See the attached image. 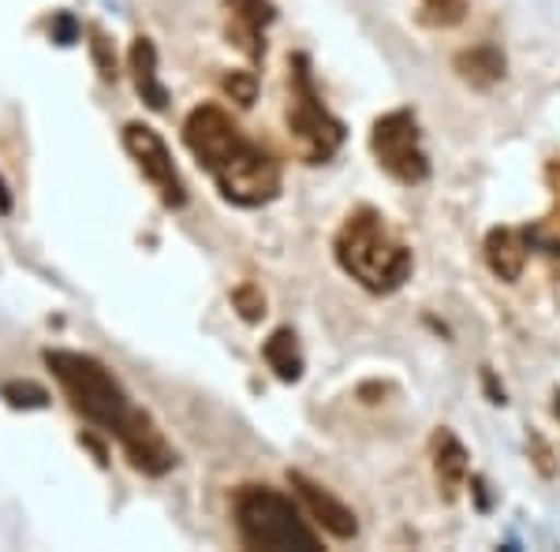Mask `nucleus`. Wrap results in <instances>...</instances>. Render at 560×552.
I'll return each mask as SVG.
<instances>
[{"label":"nucleus","instance_id":"obj_1","mask_svg":"<svg viewBox=\"0 0 560 552\" xmlns=\"http://www.w3.org/2000/svg\"><path fill=\"white\" fill-rule=\"evenodd\" d=\"M332 255L355 284H363L374 295L396 292L411 277V250L396 239L385 216L374 210H355L340 224Z\"/></svg>","mask_w":560,"mask_h":552},{"label":"nucleus","instance_id":"obj_2","mask_svg":"<svg viewBox=\"0 0 560 552\" xmlns=\"http://www.w3.org/2000/svg\"><path fill=\"white\" fill-rule=\"evenodd\" d=\"M45 366L52 369V377L65 388L71 407L90 425L113 433L116 441L139 419V407L128 400V392H124L120 381L113 377V369L102 359L83 355V351H45Z\"/></svg>","mask_w":560,"mask_h":552},{"label":"nucleus","instance_id":"obj_3","mask_svg":"<svg viewBox=\"0 0 560 552\" xmlns=\"http://www.w3.org/2000/svg\"><path fill=\"white\" fill-rule=\"evenodd\" d=\"M288 139L303 165H325L345 146V124L322 105V94L314 86V71L306 52L288 57V105H284Z\"/></svg>","mask_w":560,"mask_h":552},{"label":"nucleus","instance_id":"obj_4","mask_svg":"<svg viewBox=\"0 0 560 552\" xmlns=\"http://www.w3.org/2000/svg\"><path fill=\"white\" fill-rule=\"evenodd\" d=\"M240 541L247 549H277V552H318L322 541L300 519V508L284 493L269 485H243L232 504Z\"/></svg>","mask_w":560,"mask_h":552},{"label":"nucleus","instance_id":"obj_5","mask_svg":"<svg viewBox=\"0 0 560 552\" xmlns=\"http://www.w3.org/2000/svg\"><path fill=\"white\" fill-rule=\"evenodd\" d=\"M202 168L213 176L217 191L243 210L269 205L280 195V161L266 146L250 142L243 131L232 134Z\"/></svg>","mask_w":560,"mask_h":552},{"label":"nucleus","instance_id":"obj_6","mask_svg":"<svg viewBox=\"0 0 560 552\" xmlns=\"http://www.w3.org/2000/svg\"><path fill=\"white\" fill-rule=\"evenodd\" d=\"M370 150H374L377 165H382L396 184H427L430 176V157L422 150L419 120L408 108H396V113L382 116L370 131Z\"/></svg>","mask_w":560,"mask_h":552},{"label":"nucleus","instance_id":"obj_7","mask_svg":"<svg viewBox=\"0 0 560 552\" xmlns=\"http://www.w3.org/2000/svg\"><path fill=\"white\" fill-rule=\"evenodd\" d=\"M124 150L131 153V161L139 165V172L153 184V191H158L161 202H165L168 210H184L187 187L173 165V153H168L165 139H161L150 124H128V128H124Z\"/></svg>","mask_w":560,"mask_h":552},{"label":"nucleus","instance_id":"obj_8","mask_svg":"<svg viewBox=\"0 0 560 552\" xmlns=\"http://www.w3.org/2000/svg\"><path fill=\"white\" fill-rule=\"evenodd\" d=\"M229 20H224V34L229 45H236L250 64H258L266 57V31L277 20L273 0H224Z\"/></svg>","mask_w":560,"mask_h":552},{"label":"nucleus","instance_id":"obj_9","mask_svg":"<svg viewBox=\"0 0 560 552\" xmlns=\"http://www.w3.org/2000/svg\"><path fill=\"white\" fill-rule=\"evenodd\" d=\"M120 448L128 451L131 467L142 470V474L161 478V474H168V470L176 467V448L168 445L165 433L158 430V422H153L147 411H139V419L124 430Z\"/></svg>","mask_w":560,"mask_h":552},{"label":"nucleus","instance_id":"obj_10","mask_svg":"<svg viewBox=\"0 0 560 552\" xmlns=\"http://www.w3.org/2000/svg\"><path fill=\"white\" fill-rule=\"evenodd\" d=\"M288 485H292L295 493H300V501L306 504V512L314 515V522H318L325 533H332L337 541H351L359 533L355 512L345 508V504H340L337 496H332L325 485L311 482V478L300 474V470H288Z\"/></svg>","mask_w":560,"mask_h":552},{"label":"nucleus","instance_id":"obj_11","mask_svg":"<svg viewBox=\"0 0 560 552\" xmlns=\"http://www.w3.org/2000/svg\"><path fill=\"white\" fill-rule=\"evenodd\" d=\"M527 235L516 228H493L486 235V266L493 269V277H501L504 284H516L527 266Z\"/></svg>","mask_w":560,"mask_h":552},{"label":"nucleus","instance_id":"obj_12","mask_svg":"<svg viewBox=\"0 0 560 552\" xmlns=\"http://www.w3.org/2000/svg\"><path fill=\"white\" fill-rule=\"evenodd\" d=\"M128 68H131V79H135L139 97L153 108V113H161V108L168 105V86L161 83V75H158V49H153L150 38H135L131 42Z\"/></svg>","mask_w":560,"mask_h":552},{"label":"nucleus","instance_id":"obj_13","mask_svg":"<svg viewBox=\"0 0 560 552\" xmlns=\"http://www.w3.org/2000/svg\"><path fill=\"white\" fill-rule=\"evenodd\" d=\"M433 470H438V485L445 493V501H453L467 482V451L448 430H441L433 437Z\"/></svg>","mask_w":560,"mask_h":552},{"label":"nucleus","instance_id":"obj_14","mask_svg":"<svg viewBox=\"0 0 560 552\" xmlns=\"http://www.w3.org/2000/svg\"><path fill=\"white\" fill-rule=\"evenodd\" d=\"M456 71L475 90H490L493 83L504 79V57L497 45H475V49H464L456 57Z\"/></svg>","mask_w":560,"mask_h":552},{"label":"nucleus","instance_id":"obj_15","mask_svg":"<svg viewBox=\"0 0 560 552\" xmlns=\"http://www.w3.org/2000/svg\"><path fill=\"white\" fill-rule=\"evenodd\" d=\"M261 355H266L269 369H273L284 385H295L303 377V351H300V337H295L292 329H277L273 337L266 340Z\"/></svg>","mask_w":560,"mask_h":552},{"label":"nucleus","instance_id":"obj_16","mask_svg":"<svg viewBox=\"0 0 560 552\" xmlns=\"http://www.w3.org/2000/svg\"><path fill=\"white\" fill-rule=\"evenodd\" d=\"M523 235H527V243L535 250H541V255L560 258V202L546 216H541V221L527 224V228H523Z\"/></svg>","mask_w":560,"mask_h":552},{"label":"nucleus","instance_id":"obj_17","mask_svg":"<svg viewBox=\"0 0 560 552\" xmlns=\"http://www.w3.org/2000/svg\"><path fill=\"white\" fill-rule=\"evenodd\" d=\"M467 15V0H422L419 20L430 26H456Z\"/></svg>","mask_w":560,"mask_h":552},{"label":"nucleus","instance_id":"obj_18","mask_svg":"<svg viewBox=\"0 0 560 552\" xmlns=\"http://www.w3.org/2000/svg\"><path fill=\"white\" fill-rule=\"evenodd\" d=\"M0 396L8 400V407H23V411H42V407H49V392L34 381H8L0 388Z\"/></svg>","mask_w":560,"mask_h":552},{"label":"nucleus","instance_id":"obj_19","mask_svg":"<svg viewBox=\"0 0 560 552\" xmlns=\"http://www.w3.org/2000/svg\"><path fill=\"white\" fill-rule=\"evenodd\" d=\"M232 306H236L240 318L250 325L266 318V295H261L255 284H240L236 292H232Z\"/></svg>","mask_w":560,"mask_h":552},{"label":"nucleus","instance_id":"obj_20","mask_svg":"<svg viewBox=\"0 0 560 552\" xmlns=\"http://www.w3.org/2000/svg\"><path fill=\"white\" fill-rule=\"evenodd\" d=\"M224 94H229L240 108H250V105H255V97H258L255 71H232V75H224Z\"/></svg>","mask_w":560,"mask_h":552},{"label":"nucleus","instance_id":"obj_21","mask_svg":"<svg viewBox=\"0 0 560 552\" xmlns=\"http://www.w3.org/2000/svg\"><path fill=\"white\" fill-rule=\"evenodd\" d=\"M90 52H94V64L102 71V79H116V52H113V42H108L102 31L90 34Z\"/></svg>","mask_w":560,"mask_h":552},{"label":"nucleus","instance_id":"obj_22","mask_svg":"<svg viewBox=\"0 0 560 552\" xmlns=\"http://www.w3.org/2000/svg\"><path fill=\"white\" fill-rule=\"evenodd\" d=\"M75 38H79V23L71 20L68 12H60L57 23H52V42H57V45H71Z\"/></svg>","mask_w":560,"mask_h":552},{"label":"nucleus","instance_id":"obj_23","mask_svg":"<svg viewBox=\"0 0 560 552\" xmlns=\"http://www.w3.org/2000/svg\"><path fill=\"white\" fill-rule=\"evenodd\" d=\"M0 213H12V195H8L4 179H0Z\"/></svg>","mask_w":560,"mask_h":552},{"label":"nucleus","instance_id":"obj_24","mask_svg":"<svg viewBox=\"0 0 560 552\" xmlns=\"http://www.w3.org/2000/svg\"><path fill=\"white\" fill-rule=\"evenodd\" d=\"M557 414H560V392H557Z\"/></svg>","mask_w":560,"mask_h":552}]
</instances>
